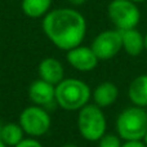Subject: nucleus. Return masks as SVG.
I'll return each mask as SVG.
<instances>
[{
  "instance_id": "obj_1",
  "label": "nucleus",
  "mask_w": 147,
  "mask_h": 147,
  "mask_svg": "<svg viewBox=\"0 0 147 147\" xmlns=\"http://www.w3.org/2000/svg\"><path fill=\"white\" fill-rule=\"evenodd\" d=\"M43 31L54 47L70 51L81 45L86 35V21L80 12L71 8H57L43 17Z\"/></svg>"
},
{
  "instance_id": "obj_2",
  "label": "nucleus",
  "mask_w": 147,
  "mask_h": 147,
  "mask_svg": "<svg viewBox=\"0 0 147 147\" xmlns=\"http://www.w3.org/2000/svg\"><path fill=\"white\" fill-rule=\"evenodd\" d=\"M92 90L85 81L75 78H65L56 85V102L65 111H79L88 105Z\"/></svg>"
},
{
  "instance_id": "obj_3",
  "label": "nucleus",
  "mask_w": 147,
  "mask_h": 147,
  "mask_svg": "<svg viewBox=\"0 0 147 147\" xmlns=\"http://www.w3.org/2000/svg\"><path fill=\"white\" fill-rule=\"evenodd\" d=\"M117 134L124 141H141L147 133V111L143 107H128L116 119Z\"/></svg>"
},
{
  "instance_id": "obj_4",
  "label": "nucleus",
  "mask_w": 147,
  "mask_h": 147,
  "mask_svg": "<svg viewBox=\"0 0 147 147\" xmlns=\"http://www.w3.org/2000/svg\"><path fill=\"white\" fill-rule=\"evenodd\" d=\"M78 129L80 136L89 142H98L106 134L107 121L103 111L97 105H85L79 110Z\"/></svg>"
},
{
  "instance_id": "obj_5",
  "label": "nucleus",
  "mask_w": 147,
  "mask_h": 147,
  "mask_svg": "<svg viewBox=\"0 0 147 147\" xmlns=\"http://www.w3.org/2000/svg\"><path fill=\"white\" fill-rule=\"evenodd\" d=\"M18 124L27 137L40 138L49 132L52 127V119L47 109L31 105L22 110L18 117Z\"/></svg>"
},
{
  "instance_id": "obj_6",
  "label": "nucleus",
  "mask_w": 147,
  "mask_h": 147,
  "mask_svg": "<svg viewBox=\"0 0 147 147\" xmlns=\"http://www.w3.org/2000/svg\"><path fill=\"white\" fill-rule=\"evenodd\" d=\"M107 16L119 31L136 28L141 21L138 5L132 0H111L107 7Z\"/></svg>"
},
{
  "instance_id": "obj_7",
  "label": "nucleus",
  "mask_w": 147,
  "mask_h": 147,
  "mask_svg": "<svg viewBox=\"0 0 147 147\" xmlns=\"http://www.w3.org/2000/svg\"><path fill=\"white\" fill-rule=\"evenodd\" d=\"M90 48L99 61H107L117 56L123 49L121 32L119 30H106L99 32L92 41Z\"/></svg>"
},
{
  "instance_id": "obj_8",
  "label": "nucleus",
  "mask_w": 147,
  "mask_h": 147,
  "mask_svg": "<svg viewBox=\"0 0 147 147\" xmlns=\"http://www.w3.org/2000/svg\"><path fill=\"white\" fill-rule=\"evenodd\" d=\"M27 93L32 105L44 107L48 111L49 109H54V106H58L56 102V85L40 78L30 84Z\"/></svg>"
},
{
  "instance_id": "obj_9",
  "label": "nucleus",
  "mask_w": 147,
  "mask_h": 147,
  "mask_svg": "<svg viewBox=\"0 0 147 147\" xmlns=\"http://www.w3.org/2000/svg\"><path fill=\"white\" fill-rule=\"evenodd\" d=\"M67 63L72 69L78 70L80 72H89L94 70L98 65L99 59L97 58L96 53L90 47L79 45L66 52Z\"/></svg>"
},
{
  "instance_id": "obj_10",
  "label": "nucleus",
  "mask_w": 147,
  "mask_h": 147,
  "mask_svg": "<svg viewBox=\"0 0 147 147\" xmlns=\"http://www.w3.org/2000/svg\"><path fill=\"white\" fill-rule=\"evenodd\" d=\"M38 74L39 78L48 83L57 85L65 79V69L61 61H58L54 57H47L41 59L38 65Z\"/></svg>"
},
{
  "instance_id": "obj_11",
  "label": "nucleus",
  "mask_w": 147,
  "mask_h": 147,
  "mask_svg": "<svg viewBox=\"0 0 147 147\" xmlns=\"http://www.w3.org/2000/svg\"><path fill=\"white\" fill-rule=\"evenodd\" d=\"M117 96H119V89L111 81H103L98 84L92 93L94 105H97L101 109L114 105L117 99Z\"/></svg>"
},
{
  "instance_id": "obj_12",
  "label": "nucleus",
  "mask_w": 147,
  "mask_h": 147,
  "mask_svg": "<svg viewBox=\"0 0 147 147\" xmlns=\"http://www.w3.org/2000/svg\"><path fill=\"white\" fill-rule=\"evenodd\" d=\"M121 32L123 49L132 57H137L145 51V36L136 28L120 31Z\"/></svg>"
},
{
  "instance_id": "obj_13",
  "label": "nucleus",
  "mask_w": 147,
  "mask_h": 147,
  "mask_svg": "<svg viewBox=\"0 0 147 147\" xmlns=\"http://www.w3.org/2000/svg\"><path fill=\"white\" fill-rule=\"evenodd\" d=\"M128 96L134 106H147V75H140L133 79L128 88Z\"/></svg>"
},
{
  "instance_id": "obj_14",
  "label": "nucleus",
  "mask_w": 147,
  "mask_h": 147,
  "mask_svg": "<svg viewBox=\"0 0 147 147\" xmlns=\"http://www.w3.org/2000/svg\"><path fill=\"white\" fill-rule=\"evenodd\" d=\"M52 0H22L21 9L28 18H41L51 10Z\"/></svg>"
},
{
  "instance_id": "obj_15",
  "label": "nucleus",
  "mask_w": 147,
  "mask_h": 147,
  "mask_svg": "<svg viewBox=\"0 0 147 147\" xmlns=\"http://www.w3.org/2000/svg\"><path fill=\"white\" fill-rule=\"evenodd\" d=\"M25 132L18 123H4L0 141H3L8 147H14L25 138Z\"/></svg>"
},
{
  "instance_id": "obj_16",
  "label": "nucleus",
  "mask_w": 147,
  "mask_h": 147,
  "mask_svg": "<svg viewBox=\"0 0 147 147\" xmlns=\"http://www.w3.org/2000/svg\"><path fill=\"white\" fill-rule=\"evenodd\" d=\"M98 147H121L120 137L115 134H105L98 141Z\"/></svg>"
},
{
  "instance_id": "obj_17",
  "label": "nucleus",
  "mask_w": 147,
  "mask_h": 147,
  "mask_svg": "<svg viewBox=\"0 0 147 147\" xmlns=\"http://www.w3.org/2000/svg\"><path fill=\"white\" fill-rule=\"evenodd\" d=\"M14 147H44V146L38 138H32V137L26 138L25 137L18 145H16Z\"/></svg>"
},
{
  "instance_id": "obj_18",
  "label": "nucleus",
  "mask_w": 147,
  "mask_h": 147,
  "mask_svg": "<svg viewBox=\"0 0 147 147\" xmlns=\"http://www.w3.org/2000/svg\"><path fill=\"white\" fill-rule=\"evenodd\" d=\"M121 147H147L145 145V142L141 141H127L124 145H121Z\"/></svg>"
},
{
  "instance_id": "obj_19",
  "label": "nucleus",
  "mask_w": 147,
  "mask_h": 147,
  "mask_svg": "<svg viewBox=\"0 0 147 147\" xmlns=\"http://www.w3.org/2000/svg\"><path fill=\"white\" fill-rule=\"evenodd\" d=\"M69 1L71 3L72 5H76V7H78V5H83V4H85L86 0H69Z\"/></svg>"
},
{
  "instance_id": "obj_20",
  "label": "nucleus",
  "mask_w": 147,
  "mask_h": 147,
  "mask_svg": "<svg viewBox=\"0 0 147 147\" xmlns=\"http://www.w3.org/2000/svg\"><path fill=\"white\" fill-rule=\"evenodd\" d=\"M133 3H136V4H141V3H145L147 0H132Z\"/></svg>"
},
{
  "instance_id": "obj_21",
  "label": "nucleus",
  "mask_w": 147,
  "mask_h": 147,
  "mask_svg": "<svg viewBox=\"0 0 147 147\" xmlns=\"http://www.w3.org/2000/svg\"><path fill=\"white\" fill-rule=\"evenodd\" d=\"M62 147H78V146L74 145V143H67V145H65V146H62Z\"/></svg>"
},
{
  "instance_id": "obj_22",
  "label": "nucleus",
  "mask_w": 147,
  "mask_h": 147,
  "mask_svg": "<svg viewBox=\"0 0 147 147\" xmlns=\"http://www.w3.org/2000/svg\"><path fill=\"white\" fill-rule=\"evenodd\" d=\"M145 51H147V34L145 35Z\"/></svg>"
},
{
  "instance_id": "obj_23",
  "label": "nucleus",
  "mask_w": 147,
  "mask_h": 147,
  "mask_svg": "<svg viewBox=\"0 0 147 147\" xmlns=\"http://www.w3.org/2000/svg\"><path fill=\"white\" fill-rule=\"evenodd\" d=\"M3 125H4V123L0 121V138H1V130H3Z\"/></svg>"
},
{
  "instance_id": "obj_24",
  "label": "nucleus",
  "mask_w": 147,
  "mask_h": 147,
  "mask_svg": "<svg viewBox=\"0 0 147 147\" xmlns=\"http://www.w3.org/2000/svg\"><path fill=\"white\" fill-rule=\"evenodd\" d=\"M143 142H145V145L147 146V133H146V136L143 137Z\"/></svg>"
},
{
  "instance_id": "obj_25",
  "label": "nucleus",
  "mask_w": 147,
  "mask_h": 147,
  "mask_svg": "<svg viewBox=\"0 0 147 147\" xmlns=\"http://www.w3.org/2000/svg\"><path fill=\"white\" fill-rule=\"evenodd\" d=\"M0 147H8L7 145H5L4 142H3V141H0Z\"/></svg>"
}]
</instances>
